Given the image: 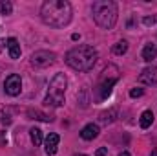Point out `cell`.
Wrapping results in <instances>:
<instances>
[{
	"label": "cell",
	"mask_w": 157,
	"mask_h": 156,
	"mask_svg": "<svg viewBox=\"0 0 157 156\" xmlns=\"http://www.w3.org/2000/svg\"><path fill=\"white\" fill-rule=\"evenodd\" d=\"M115 83H117V77H112V79H108V81H104V83L101 84V88H99V96H101V99H106V97L112 94V88H113Z\"/></svg>",
	"instance_id": "obj_10"
},
{
	"label": "cell",
	"mask_w": 157,
	"mask_h": 156,
	"mask_svg": "<svg viewBox=\"0 0 157 156\" xmlns=\"http://www.w3.org/2000/svg\"><path fill=\"white\" fill-rule=\"evenodd\" d=\"M126 51H128V42L126 40H119L117 44L113 46V53L115 55H124Z\"/></svg>",
	"instance_id": "obj_17"
},
{
	"label": "cell",
	"mask_w": 157,
	"mask_h": 156,
	"mask_svg": "<svg viewBox=\"0 0 157 156\" xmlns=\"http://www.w3.org/2000/svg\"><path fill=\"white\" fill-rule=\"evenodd\" d=\"M139 83H143V84H146V86L155 84L157 83V68L155 66H148V68H144V70L141 72V76H139Z\"/></svg>",
	"instance_id": "obj_7"
},
{
	"label": "cell",
	"mask_w": 157,
	"mask_h": 156,
	"mask_svg": "<svg viewBox=\"0 0 157 156\" xmlns=\"http://www.w3.org/2000/svg\"><path fill=\"white\" fill-rule=\"evenodd\" d=\"M4 90H6L7 96H18L20 90H22V79H20V76H17V74L7 76L6 83H4Z\"/></svg>",
	"instance_id": "obj_6"
},
{
	"label": "cell",
	"mask_w": 157,
	"mask_h": 156,
	"mask_svg": "<svg viewBox=\"0 0 157 156\" xmlns=\"http://www.w3.org/2000/svg\"><path fill=\"white\" fill-rule=\"evenodd\" d=\"M66 86H68L66 76L64 74H57L49 83V90H48V96L44 99V105L46 107H62L64 105Z\"/></svg>",
	"instance_id": "obj_4"
},
{
	"label": "cell",
	"mask_w": 157,
	"mask_h": 156,
	"mask_svg": "<svg viewBox=\"0 0 157 156\" xmlns=\"http://www.w3.org/2000/svg\"><path fill=\"white\" fill-rule=\"evenodd\" d=\"M6 143V132H0V145Z\"/></svg>",
	"instance_id": "obj_22"
},
{
	"label": "cell",
	"mask_w": 157,
	"mask_h": 156,
	"mask_svg": "<svg viewBox=\"0 0 157 156\" xmlns=\"http://www.w3.org/2000/svg\"><path fill=\"white\" fill-rule=\"evenodd\" d=\"M66 63H68V66H71L77 72H88L97 63V50L88 44L75 46L66 53Z\"/></svg>",
	"instance_id": "obj_2"
},
{
	"label": "cell",
	"mask_w": 157,
	"mask_h": 156,
	"mask_svg": "<svg viewBox=\"0 0 157 156\" xmlns=\"http://www.w3.org/2000/svg\"><path fill=\"white\" fill-rule=\"evenodd\" d=\"M11 11H13L11 2H0V13L2 15H11Z\"/></svg>",
	"instance_id": "obj_18"
},
{
	"label": "cell",
	"mask_w": 157,
	"mask_h": 156,
	"mask_svg": "<svg viewBox=\"0 0 157 156\" xmlns=\"http://www.w3.org/2000/svg\"><path fill=\"white\" fill-rule=\"evenodd\" d=\"M106 154H108V149H106V147H101V149L95 153V156H106Z\"/></svg>",
	"instance_id": "obj_20"
},
{
	"label": "cell",
	"mask_w": 157,
	"mask_h": 156,
	"mask_svg": "<svg viewBox=\"0 0 157 156\" xmlns=\"http://www.w3.org/2000/svg\"><path fill=\"white\" fill-rule=\"evenodd\" d=\"M91 13H93V20L102 30H110L117 22V4L112 2V0H97V2H93Z\"/></svg>",
	"instance_id": "obj_3"
},
{
	"label": "cell",
	"mask_w": 157,
	"mask_h": 156,
	"mask_svg": "<svg viewBox=\"0 0 157 156\" xmlns=\"http://www.w3.org/2000/svg\"><path fill=\"white\" fill-rule=\"evenodd\" d=\"M130 96L132 97H141L143 96V88H132L130 90Z\"/></svg>",
	"instance_id": "obj_19"
},
{
	"label": "cell",
	"mask_w": 157,
	"mask_h": 156,
	"mask_svg": "<svg viewBox=\"0 0 157 156\" xmlns=\"http://www.w3.org/2000/svg\"><path fill=\"white\" fill-rule=\"evenodd\" d=\"M97 136H99V127L93 125V123H88V125L80 130V138H82V140H88V142H90V140H95Z\"/></svg>",
	"instance_id": "obj_9"
},
{
	"label": "cell",
	"mask_w": 157,
	"mask_h": 156,
	"mask_svg": "<svg viewBox=\"0 0 157 156\" xmlns=\"http://www.w3.org/2000/svg\"><path fill=\"white\" fill-rule=\"evenodd\" d=\"M40 17L48 26L64 28L71 20V6L66 0H46L40 7Z\"/></svg>",
	"instance_id": "obj_1"
},
{
	"label": "cell",
	"mask_w": 157,
	"mask_h": 156,
	"mask_svg": "<svg viewBox=\"0 0 157 156\" xmlns=\"http://www.w3.org/2000/svg\"><path fill=\"white\" fill-rule=\"evenodd\" d=\"M29 136H31V142H33L35 145H40V143H42V130H40V129L33 127V129L29 130Z\"/></svg>",
	"instance_id": "obj_16"
},
{
	"label": "cell",
	"mask_w": 157,
	"mask_h": 156,
	"mask_svg": "<svg viewBox=\"0 0 157 156\" xmlns=\"http://www.w3.org/2000/svg\"><path fill=\"white\" fill-rule=\"evenodd\" d=\"M152 123H154V112H152V110H144V112L141 114L139 125H141L143 129H148V127H150Z\"/></svg>",
	"instance_id": "obj_14"
},
{
	"label": "cell",
	"mask_w": 157,
	"mask_h": 156,
	"mask_svg": "<svg viewBox=\"0 0 157 156\" xmlns=\"http://www.w3.org/2000/svg\"><path fill=\"white\" fill-rule=\"evenodd\" d=\"M57 59V55L53 51H46V50H40V51H35L31 55V64L33 66H39V68H44V66H49L53 64Z\"/></svg>",
	"instance_id": "obj_5"
},
{
	"label": "cell",
	"mask_w": 157,
	"mask_h": 156,
	"mask_svg": "<svg viewBox=\"0 0 157 156\" xmlns=\"http://www.w3.org/2000/svg\"><path fill=\"white\" fill-rule=\"evenodd\" d=\"M75 156H88V154H75Z\"/></svg>",
	"instance_id": "obj_24"
},
{
	"label": "cell",
	"mask_w": 157,
	"mask_h": 156,
	"mask_svg": "<svg viewBox=\"0 0 157 156\" xmlns=\"http://www.w3.org/2000/svg\"><path fill=\"white\" fill-rule=\"evenodd\" d=\"M115 117H117V110H115V109H108V110L101 112L99 121H101V123H104V125H108V123H113V121H115Z\"/></svg>",
	"instance_id": "obj_12"
},
{
	"label": "cell",
	"mask_w": 157,
	"mask_h": 156,
	"mask_svg": "<svg viewBox=\"0 0 157 156\" xmlns=\"http://www.w3.org/2000/svg\"><path fill=\"white\" fill-rule=\"evenodd\" d=\"M119 156H132V154H130L128 151H124V153H121V154H119Z\"/></svg>",
	"instance_id": "obj_23"
},
{
	"label": "cell",
	"mask_w": 157,
	"mask_h": 156,
	"mask_svg": "<svg viewBox=\"0 0 157 156\" xmlns=\"http://www.w3.org/2000/svg\"><path fill=\"white\" fill-rule=\"evenodd\" d=\"M154 22H155V18H154V17H152V18H150V17H146V18H144V24H148V26H150V24H154Z\"/></svg>",
	"instance_id": "obj_21"
},
{
	"label": "cell",
	"mask_w": 157,
	"mask_h": 156,
	"mask_svg": "<svg viewBox=\"0 0 157 156\" xmlns=\"http://www.w3.org/2000/svg\"><path fill=\"white\" fill-rule=\"evenodd\" d=\"M7 50H9V57L11 59H18L20 57V44L17 39H7Z\"/></svg>",
	"instance_id": "obj_11"
},
{
	"label": "cell",
	"mask_w": 157,
	"mask_h": 156,
	"mask_svg": "<svg viewBox=\"0 0 157 156\" xmlns=\"http://www.w3.org/2000/svg\"><path fill=\"white\" fill-rule=\"evenodd\" d=\"M155 57H157V46L155 44H146L144 50H143V59L150 63V61H154Z\"/></svg>",
	"instance_id": "obj_13"
},
{
	"label": "cell",
	"mask_w": 157,
	"mask_h": 156,
	"mask_svg": "<svg viewBox=\"0 0 157 156\" xmlns=\"http://www.w3.org/2000/svg\"><path fill=\"white\" fill-rule=\"evenodd\" d=\"M28 116L29 119H40V121H53V117L48 116V114H44V112H40V110H28Z\"/></svg>",
	"instance_id": "obj_15"
},
{
	"label": "cell",
	"mask_w": 157,
	"mask_h": 156,
	"mask_svg": "<svg viewBox=\"0 0 157 156\" xmlns=\"http://www.w3.org/2000/svg\"><path fill=\"white\" fill-rule=\"evenodd\" d=\"M59 142H60V138H59V134H49L48 138H46V147H44V151H46V154L53 156L55 153H57V147H59Z\"/></svg>",
	"instance_id": "obj_8"
}]
</instances>
